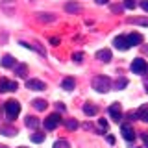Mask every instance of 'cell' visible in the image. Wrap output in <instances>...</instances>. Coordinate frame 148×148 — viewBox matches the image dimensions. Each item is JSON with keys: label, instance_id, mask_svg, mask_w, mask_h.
Listing matches in <instances>:
<instances>
[{"label": "cell", "instance_id": "cell-1", "mask_svg": "<svg viewBox=\"0 0 148 148\" xmlns=\"http://www.w3.org/2000/svg\"><path fill=\"white\" fill-rule=\"evenodd\" d=\"M4 111H6V117L9 120H15L18 117V113H21V104L17 100H8L4 104Z\"/></svg>", "mask_w": 148, "mask_h": 148}, {"label": "cell", "instance_id": "cell-2", "mask_svg": "<svg viewBox=\"0 0 148 148\" xmlns=\"http://www.w3.org/2000/svg\"><path fill=\"white\" fill-rule=\"evenodd\" d=\"M92 89L98 92H108L111 89V80L108 76H96L92 78Z\"/></svg>", "mask_w": 148, "mask_h": 148}, {"label": "cell", "instance_id": "cell-3", "mask_svg": "<svg viewBox=\"0 0 148 148\" xmlns=\"http://www.w3.org/2000/svg\"><path fill=\"white\" fill-rule=\"evenodd\" d=\"M146 69H148V65H146V61H145L143 58H135V59L132 61V72H135V74H145Z\"/></svg>", "mask_w": 148, "mask_h": 148}, {"label": "cell", "instance_id": "cell-4", "mask_svg": "<svg viewBox=\"0 0 148 148\" xmlns=\"http://www.w3.org/2000/svg\"><path fill=\"white\" fill-rule=\"evenodd\" d=\"M59 124H61V117H59L58 113H52L45 119V128L46 130H56Z\"/></svg>", "mask_w": 148, "mask_h": 148}, {"label": "cell", "instance_id": "cell-5", "mask_svg": "<svg viewBox=\"0 0 148 148\" xmlns=\"http://www.w3.org/2000/svg\"><path fill=\"white\" fill-rule=\"evenodd\" d=\"M113 45H115V48H119V50H128L130 48L128 35H117L113 39Z\"/></svg>", "mask_w": 148, "mask_h": 148}, {"label": "cell", "instance_id": "cell-6", "mask_svg": "<svg viewBox=\"0 0 148 148\" xmlns=\"http://www.w3.org/2000/svg\"><path fill=\"white\" fill-rule=\"evenodd\" d=\"M120 133H122V137L130 143L135 139V132H133V128L130 126V124H122V126H120Z\"/></svg>", "mask_w": 148, "mask_h": 148}, {"label": "cell", "instance_id": "cell-7", "mask_svg": "<svg viewBox=\"0 0 148 148\" xmlns=\"http://www.w3.org/2000/svg\"><path fill=\"white\" fill-rule=\"evenodd\" d=\"M8 91H17V83L9 82L8 78H2L0 80V92H8Z\"/></svg>", "mask_w": 148, "mask_h": 148}, {"label": "cell", "instance_id": "cell-8", "mask_svg": "<svg viewBox=\"0 0 148 148\" xmlns=\"http://www.w3.org/2000/svg\"><path fill=\"white\" fill-rule=\"evenodd\" d=\"M109 115H111V119L117 120V122L122 119V111H120V104H119V102H115L113 106H109Z\"/></svg>", "mask_w": 148, "mask_h": 148}, {"label": "cell", "instance_id": "cell-9", "mask_svg": "<svg viewBox=\"0 0 148 148\" xmlns=\"http://www.w3.org/2000/svg\"><path fill=\"white\" fill-rule=\"evenodd\" d=\"M26 87H28V89H32V91H45L46 89L45 82H41V80H28L26 82Z\"/></svg>", "mask_w": 148, "mask_h": 148}, {"label": "cell", "instance_id": "cell-10", "mask_svg": "<svg viewBox=\"0 0 148 148\" xmlns=\"http://www.w3.org/2000/svg\"><path fill=\"white\" fill-rule=\"evenodd\" d=\"M111 50H108V48H104V50H98L96 52V59H100L102 63H108V61H111Z\"/></svg>", "mask_w": 148, "mask_h": 148}, {"label": "cell", "instance_id": "cell-11", "mask_svg": "<svg viewBox=\"0 0 148 148\" xmlns=\"http://www.w3.org/2000/svg\"><path fill=\"white\" fill-rule=\"evenodd\" d=\"M128 43H130V46L141 45V43H143V35H141V34H130V35H128Z\"/></svg>", "mask_w": 148, "mask_h": 148}, {"label": "cell", "instance_id": "cell-12", "mask_svg": "<svg viewBox=\"0 0 148 148\" xmlns=\"http://www.w3.org/2000/svg\"><path fill=\"white\" fill-rule=\"evenodd\" d=\"M83 113H85L87 117H95V115L98 113V109H96V106H92V104H83Z\"/></svg>", "mask_w": 148, "mask_h": 148}, {"label": "cell", "instance_id": "cell-13", "mask_svg": "<svg viewBox=\"0 0 148 148\" xmlns=\"http://www.w3.org/2000/svg\"><path fill=\"white\" fill-rule=\"evenodd\" d=\"M0 65H2V67H13V65H15V58H13V56H9V54H6L2 58V61H0Z\"/></svg>", "mask_w": 148, "mask_h": 148}, {"label": "cell", "instance_id": "cell-14", "mask_svg": "<svg viewBox=\"0 0 148 148\" xmlns=\"http://www.w3.org/2000/svg\"><path fill=\"white\" fill-rule=\"evenodd\" d=\"M74 85H76V82H74V78H65V80L61 82V87L65 91H72Z\"/></svg>", "mask_w": 148, "mask_h": 148}, {"label": "cell", "instance_id": "cell-15", "mask_svg": "<svg viewBox=\"0 0 148 148\" xmlns=\"http://www.w3.org/2000/svg\"><path fill=\"white\" fill-rule=\"evenodd\" d=\"M37 18H39L41 22H54L56 17L50 15V13H37Z\"/></svg>", "mask_w": 148, "mask_h": 148}, {"label": "cell", "instance_id": "cell-16", "mask_svg": "<svg viewBox=\"0 0 148 148\" xmlns=\"http://www.w3.org/2000/svg\"><path fill=\"white\" fill-rule=\"evenodd\" d=\"M80 4H76V2H69L67 6H65V11H69V13H78L80 11Z\"/></svg>", "mask_w": 148, "mask_h": 148}, {"label": "cell", "instance_id": "cell-17", "mask_svg": "<svg viewBox=\"0 0 148 148\" xmlns=\"http://www.w3.org/2000/svg\"><path fill=\"white\" fill-rule=\"evenodd\" d=\"M34 108L37 111H45L48 108V104H46V100H34Z\"/></svg>", "mask_w": 148, "mask_h": 148}, {"label": "cell", "instance_id": "cell-18", "mask_svg": "<svg viewBox=\"0 0 148 148\" xmlns=\"http://www.w3.org/2000/svg\"><path fill=\"white\" fill-rule=\"evenodd\" d=\"M137 117L141 120H145V122H148V106H145V108H141L137 111Z\"/></svg>", "mask_w": 148, "mask_h": 148}, {"label": "cell", "instance_id": "cell-19", "mask_svg": "<svg viewBox=\"0 0 148 148\" xmlns=\"http://www.w3.org/2000/svg\"><path fill=\"white\" fill-rule=\"evenodd\" d=\"M26 126L28 128H37V126H39V119L32 117V115H30V117H26Z\"/></svg>", "mask_w": 148, "mask_h": 148}, {"label": "cell", "instance_id": "cell-20", "mask_svg": "<svg viewBox=\"0 0 148 148\" xmlns=\"http://www.w3.org/2000/svg\"><path fill=\"white\" fill-rule=\"evenodd\" d=\"M2 133H4V135H8V137H13V135H17V130L11 128V126H4L2 128Z\"/></svg>", "mask_w": 148, "mask_h": 148}, {"label": "cell", "instance_id": "cell-21", "mask_svg": "<svg viewBox=\"0 0 148 148\" xmlns=\"http://www.w3.org/2000/svg\"><path fill=\"white\" fill-rule=\"evenodd\" d=\"M26 71H28V67H26V65H17V67H15V74H17V76H26Z\"/></svg>", "mask_w": 148, "mask_h": 148}, {"label": "cell", "instance_id": "cell-22", "mask_svg": "<svg viewBox=\"0 0 148 148\" xmlns=\"http://www.w3.org/2000/svg\"><path fill=\"white\" fill-rule=\"evenodd\" d=\"M52 148H71V145H69L67 141H63V139H59V141H56L54 143V146Z\"/></svg>", "mask_w": 148, "mask_h": 148}, {"label": "cell", "instance_id": "cell-23", "mask_svg": "<svg viewBox=\"0 0 148 148\" xmlns=\"http://www.w3.org/2000/svg\"><path fill=\"white\" fill-rule=\"evenodd\" d=\"M126 85H128V80H126V78H119L117 83H115V89H124Z\"/></svg>", "mask_w": 148, "mask_h": 148}, {"label": "cell", "instance_id": "cell-24", "mask_svg": "<svg viewBox=\"0 0 148 148\" xmlns=\"http://www.w3.org/2000/svg\"><path fill=\"white\" fill-rule=\"evenodd\" d=\"M32 141H34V143H43L45 141V133H41V132L34 133V135H32Z\"/></svg>", "mask_w": 148, "mask_h": 148}, {"label": "cell", "instance_id": "cell-25", "mask_svg": "<svg viewBox=\"0 0 148 148\" xmlns=\"http://www.w3.org/2000/svg\"><path fill=\"white\" fill-rule=\"evenodd\" d=\"M65 126H67V130H76V128H78V120L69 119L67 122H65Z\"/></svg>", "mask_w": 148, "mask_h": 148}, {"label": "cell", "instance_id": "cell-26", "mask_svg": "<svg viewBox=\"0 0 148 148\" xmlns=\"http://www.w3.org/2000/svg\"><path fill=\"white\" fill-rule=\"evenodd\" d=\"M132 24H141V26H148V18H130Z\"/></svg>", "mask_w": 148, "mask_h": 148}, {"label": "cell", "instance_id": "cell-27", "mask_svg": "<svg viewBox=\"0 0 148 148\" xmlns=\"http://www.w3.org/2000/svg\"><path fill=\"white\" fill-rule=\"evenodd\" d=\"M124 8L126 9H135L137 8V0H124Z\"/></svg>", "mask_w": 148, "mask_h": 148}, {"label": "cell", "instance_id": "cell-28", "mask_svg": "<svg viewBox=\"0 0 148 148\" xmlns=\"http://www.w3.org/2000/svg\"><path fill=\"white\" fill-rule=\"evenodd\" d=\"M98 124H100V128H102V132H108L109 126H108V120H104V119H100L98 120Z\"/></svg>", "mask_w": 148, "mask_h": 148}, {"label": "cell", "instance_id": "cell-29", "mask_svg": "<svg viewBox=\"0 0 148 148\" xmlns=\"http://www.w3.org/2000/svg\"><path fill=\"white\" fill-rule=\"evenodd\" d=\"M72 59H74V61H76V63H82V59H83V54H82V52L74 54V56H72Z\"/></svg>", "mask_w": 148, "mask_h": 148}, {"label": "cell", "instance_id": "cell-30", "mask_svg": "<svg viewBox=\"0 0 148 148\" xmlns=\"http://www.w3.org/2000/svg\"><path fill=\"white\" fill-rule=\"evenodd\" d=\"M141 139H143V143H145V146L148 148V132H143L141 133Z\"/></svg>", "mask_w": 148, "mask_h": 148}, {"label": "cell", "instance_id": "cell-31", "mask_svg": "<svg viewBox=\"0 0 148 148\" xmlns=\"http://www.w3.org/2000/svg\"><path fill=\"white\" fill-rule=\"evenodd\" d=\"M141 8H143V9H145V11L148 13V0H143V2H141Z\"/></svg>", "mask_w": 148, "mask_h": 148}, {"label": "cell", "instance_id": "cell-32", "mask_svg": "<svg viewBox=\"0 0 148 148\" xmlns=\"http://www.w3.org/2000/svg\"><path fill=\"white\" fill-rule=\"evenodd\" d=\"M111 9H113V11H117V13H119V11H122V6H113Z\"/></svg>", "mask_w": 148, "mask_h": 148}, {"label": "cell", "instance_id": "cell-33", "mask_svg": "<svg viewBox=\"0 0 148 148\" xmlns=\"http://www.w3.org/2000/svg\"><path fill=\"white\" fill-rule=\"evenodd\" d=\"M50 43H52V45H58L59 39H58V37H52V39H50Z\"/></svg>", "mask_w": 148, "mask_h": 148}, {"label": "cell", "instance_id": "cell-34", "mask_svg": "<svg viewBox=\"0 0 148 148\" xmlns=\"http://www.w3.org/2000/svg\"><path fill=\"white\" fill-rule=\"evenodd\" d=\"M96 4H100V6H104V4H108V0H96Z\"/></svg>", "mask_w": 148, "mask_h": 148}, {"label": "cell", "instance_id": "cell-35", "mask_svg": "<svg viewBox=\"0 0 148 148\" xmlns=\"http://www.w3.org/2000/svg\"><path fill=\"white\" fill-rule=\"evenodd\" d=\"M143 50H145V54H148V46H143Z\"/></svg>", "mask_w": 148, "mask_h": 148}, {"label": "cell", "instance_id": "cell-36", "mask_svg": "<svg viewBox=\"0 0 148 148\" xmlns=\"http://www.w3.org/2000/svg\"><path fill=\"white\" fill-rule=\"evenodd\" d=\"M0 148H6V146H4V145H0Z\"/></svg>", "mask_w": 148, "mask_h": 148}, {"label": "cell", "instance_id": "cell-37", "mask_svg": "<svg viewBox=\"0 0 148 148\" xmlns=\"http://www.w3.org/2000/svg\"><path fill=\"white\" fill-rule=\"evenodd\" d=\"M22 148H24V146H22Z\"/></svg>", "mask_w": 148, "mask_h": 148}]
</instances>
